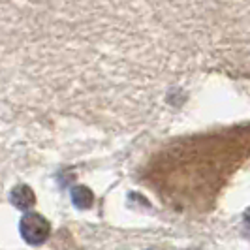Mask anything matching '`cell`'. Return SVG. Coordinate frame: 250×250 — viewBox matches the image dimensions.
<instances>
[{
	"label": "cell",
	"instance_id": "cell-1",
	"mask_svg": "<svg viewBox=\"0 0 250 250\" xmlns=\"http://www.w3.org/2000/svg\"><path fill=\"white\" fill-rule=\"evenodd\" d=\"M19 233L28 245H43L51 235L49 220L40 213H25L19 222Z\"/></svg>",
	"mask_w": 250,
	"mask_h": 250
},
{
	"label": "cell",
	"instance_id": "cell-2",
	"mask_svg": "<svg viewBox=\"0 0 250 250\" xmlns=\"http://www.w3.org/2000/svg\"><path fill=\"white\" fill-rule=\"evenodd\" d=\"M10 201H12V205L15 209L28 211L30 207L36 205V194H34V190L28 187V185H17V187L12 188Z\"/></svg>",
	"mask_w": 250,
	"mask_h": 250
},
{
	"label": "cell",
	"instance_id": "cell-3",
	"mask_svg": "<svg viewBox=\"0 0 250 250\" xmlns=\"http://www.w3.org/2000/svg\"><path fill=\"white\" fill-rule=\"evenodd\" d=\"M72 203H74L77 209H90L92 203H94V194L88 187L83 185H77L72 188Z\"/></svg>",
	"mask_w": 250,
	"mask_h": 250
},
{
	"label": "cell",
	"instance_id": "cell-4",
	"mask_svg": "<svg viewBox=\"0 0 250 250\" xmlns=\"http://www.w3.org/2000/svg\"><path fill=\"white\" fill-rule=\"evenodd\" d=\"M245 218H247V222H250V207L245 211Z\"/></svg>",
	"mask_w": 250,
	"mask_h": 250
},
{
	"label": "cell",
	"instance_id": "cell-5",
	"mask_svg": "<svg viewBox=\"0 0 250 250\" xmlns=\"http://www.w3.org/2000/svg\"><path fill=\"white\" fill-rule=\"evenodd\" d=\"M150 250H158V249H150Z\"/></svg>",
	"mask_w": 250,
	"mask_h": 250
}]
</instances>
